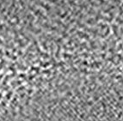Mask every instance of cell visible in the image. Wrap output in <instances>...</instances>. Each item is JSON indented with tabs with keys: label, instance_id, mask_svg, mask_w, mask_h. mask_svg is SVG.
I'll return each mask as SVG.
<instances>
[]
</instances>
